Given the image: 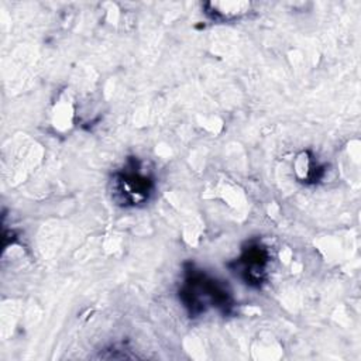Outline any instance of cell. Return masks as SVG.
<instances>
[{
  "label": "cell",
  "mask_w": 361,
  "mask_h": 361,
  "mask_svg": "<svg viewBox=\"0 0 361 361\" xmlns=\"http://www.w3.org/2000/svg\"><path fill=\"white\" fill-rule=\"evenodd\" d=\"M151 179L134 166L116 172L111 178V196L121 206H137L148 199Z\"/></svg>",
  "instance_id": "cell-1"
},
{
  "label": "cell",
  "mask_w": 361,
  "mask_h": 361,
  "mask_svg": "<svg viewBox=\"0 0 361 361\" xmlns=\"http://www.w3.org/2000/svg\"><path fill=\"white\" fill-rule=\"evenodd\" d=\"M182 298L192 313H200L207 306H223L227 303V292L216 281L196 275L185 283Z\"/></svg>",
  "instance_id": "cell-2"
},
{
  "label": "cell",
  "mask_w": 361,
  "mask_h": 361,
  "mask_svg": "<svg viewBox=\"0 0 361 361\" xmlns=\"http://www.w3.org/2000/svg\"><path fill=\"white\" fill-rule=\"evenodd\" d=\"M206 14L217 21H231L240 18L250 13L251 3L250 1H234V0H219L209 1L204 4Z\"/></svg>",
  "instance_id": "cell-3"
},
{
  "label": "cell",
  "mask_w": 361,
  "mask_h": 361,
  "mask_svg": "<svg viewBox=\"0 0 361 361\" xmlns=\"http://www.w3.org/2000/svg\"><path fill=\"white\" fill-rule=\"evenodd\" d=\"M265 262L267 254L261 250V247H251L248 251H245L244 255L240 258V264L243 267V272L247 281L259 282L264 274Z\"/></svg>",
  "instance_id": "cell-4"
}]
</instances>
